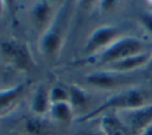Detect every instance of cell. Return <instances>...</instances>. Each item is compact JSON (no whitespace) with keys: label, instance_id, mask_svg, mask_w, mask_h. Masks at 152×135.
I'll return each instance as SVG.
<instances>
[{"label":"cell","instance_id":"obj_15","mask_svg":"<svg viewBox=\"0 0 152 135\" xmlns=\"http://www.w3.org/2000/svg\"><path fill=\"white\" fill-rule=\"evenodd\" d=\"M50 103H61V102H69V91L63 86L56 85L50 89Z\"/></svg>","mask_w":152,"mask_h":135},{"label":"cell","instance_id":"obj_20","mask_svg":"<svg viewBox=\"0 0 152 135\" xmlns=\"http://www.w3.org/2000/svg\"><path fill=\"white\" fill-rule=\"evenodd\" d=\"M146 72L147 73H152V52H151V57H150V60H148V63L146 64Z\"/></svg>","mask_w":152,"mask_h":135},{"label":"cell","instance_id":"obj_12","mask_svg":"<svg viewBox=\"0 0 152 135\" xmlns=\"http://www.w3.org/2000/svg\"><path fill=\"white\" fill-rule=\"evenodd\" d=\"M50 90L45 86V85H39L32 97V102H31V111L36 115V116H43L45 115L51 107L50 103V95H49Z\"/></svg>","mask_w":152,"mask_h":135},{"label":"cell","instance_id":"obj_11","mask_svg":"<svg viewBox=\"0 0 152 135\" xmlns=\"http://www.w3.org/2000/svg\"><path fill=\"white\" fill-rule=\"evenodd\" d=\"M100 129L104 135H132L115 112H107L100 118Z\"/></svg>","mask_w":152,"mask_h":135},{"label":"cell","instance_id":"obj_17","mask_svg":"<svg viewBox=\"0 0 152 135\" xmlns=\"http://www.w3.org/2000/svg\"><path fill=\"white\" fill-rule=\"evenodd\" d=\"M38 118H31L27 121L26 123V130L31 134V135H38L40 134L43 127H42V123L37 121Z\"/></svg>","mask_w":152,"mask_h":135},{"label":"cell","instance_id":"obj_2","mask_svg":"<svg viewBox=\"0 0 152 135\" xmlns=\"http://www.w3.org/2000/svg\"><path fill=\"white\" fill-rule=\"evenodd\" d=\"M147 96L146 92L141 89L138 88H129L127 90L120 91L118 94L112 95L108 97L103 103H101L99 107L93 109L91 111L82 115L77 122L78 123H87L100 115H104L109 111H121V110H128V109H134L142 107L146 103Z\"/></svg>","mask_w":152,"mask_h":135},{"label":"cell","instance_id":"obj_8","mask_svg":"<svg viewBox=\"0 0 152 135\" xmlns=\"http://www.w3.org/2000/svg\"><path fill=\"white\" fill-rule=\"evenodd\" d=\"M56 11H53V7L51 2L49 1H36L30 11L31 20L33 24V27L38 32H44L46 27L50 25Z\"/></svg>","mask_w":152,"mask_h":135},{"label":"cell","instance_id":"obj_4","mask_svg":"<svg viewBox=\"0 0 152 135\" xmlns=\"http://www.w3.org/2000/svg\"><path fill=\"white\" fill-rule=\"evenodd\" d=\"M0 51L4 58L17 70L27 71L34 66V60L26 43L18 40H5L0 44Z\"/></svg>","mask_w":152,"mask_h":135},{"label":"cell","instance_id":"obj_1","mask_svg":"<svg viewBox=\"0 0 152 135\" xmlns=\"http://www.w3.org/2000/svg\"><path fill=\"white\" fill-rule=\"evenodd\" d=\"M71 15H72V4L70 1L63 2L56 9V13L50 25L40 34L39 38L38 49L44 57L52 59L62 50L71 21Z\"/></svg>","mask_w":152,"mask_h":135},{"label":"cell","instance_id":"obj_21","mask_svg":"<svg viewBox=\"0 0 152 135\" xmlns=\"http://www.w3.org/2000/svg\"><path fill=\"white\" fill-rule=\"evenodd\" d=\"M139 135H152V124H150L147 128H145Z\"/></svg>","mask_w":152,"mask_h":135},{"label":"cell","instance_id":"obj_10","mask_svg":"<svg viewBox=\"0 0 152 135\" xmlns=\"http://www.w3.org/2000/svg\"><path fill=\"white\" fill-rule=\"evenodd\" d=\"M24 91H25L24 83H19L14 86L0 90V115H4L6 111L12 109L18 103Z\"/></svg>","mask_w":152,"mask_h":135},{"label":"cell","instance_id":"obj_22","mask_svg":"<svg viewBox=\"0 0 152 135\" xmlns=\"http://www.w3.org/2000/svg\"><path fill=\"white\" fill-rule=\"evenodd\" d=\"M5 2L4 1H1L0 0V19H1V17H2V14H4V11H5Z\"/></svg>","mask_w":152,"mask_h":135},{"label":"cell","instance_id":"obj_14","mask_svg":"<svg viewBox=\"0 0 152 135\" xmlns=\"http://www.w3.org/2000/svg\"><path fill=\"white\" fill-rule=\"evenodd\" d=\"M69 91V103L72 107L74 110L76 109H83L89 99V96L84 89L76 84H71L68 89Z\"/></svg>","mask_w":152,"mask_h":135},{"label":"cell","instance_id":"obj_19","mask_svg":"<svg viewBox=\"0 0 152 135\" xmlns=\"http://www.w3.org/2000/svg\"><path fill=\"white\" fill-rule=\"evenodd\" d=\"M80 135H104L102 133V130L99 128V130H93V131H86V133H81Z\"/></svg>","mask_w":152,"mask_h":135},{"label":"cell","instance_id":"obj_16","mask_svg":"<svg viewBox=\"0 0 152 135\" xmlns=\"http://www.w3.org/2000/svg\"><path fill=\"white\" fill-rule=\"evenodd\" d=\"M139 22L145 30L146 33H148L152 37V12H144L140 14Z\"/></svg>","mask_w":152,"mask_h":135},{"label":"cell","instance_id":"obj_13","mask_svg":"<svg viewBox=\"0 0 152 135\" xmlns=\"http://www.w3.org/2000/svg\"><path fill=\"white\" fill-rule=\"evenodd\" d=\"M49 112L52 120L62 123H70L72 120L74 109L69 102H61L51 104Z\"/></svg>","mask_w":152,"mask_h":135},{"label":"cell","instance_id":"obj_18","mask_svg":"<svg viewBox=\"0 0 152 135\" xmlns=\"http://www.w3.org/2000/svg\"><path fill=\"white\" fill-rule=\"evenodd\" d=\"M100 5V9L103 11V12H110L112 9L116 8V5H119L118 1H114V0H104V1H100L99 2Z\"/></svg>","mask_w":152,"mask_h":135},{"label":"cell","instance_id":"obj_6","mask_svg":"<svg viewBox=\"0 0 152 135\" xmlns=\"http://www.w3.org/2000/svg\"><path fill=\"white\" fill-rule=\"evenodd\" d=\"M115 114L132 135H139L145 128L152 124V103L134 109L115 111Z\"/></svg>","mask_w":152,"mask_h":135},{"label":"cell","instance_id":"obj_5","mask_svg":"<svg viewBox=\"0 0 152 135\" xmlns=\"http://www.w3.org/2000/svg\"><path fill=\"white\" fill-rule=\"evenodd\" d=\"M121 28L115 25H103L95 28L83 46V53L86 56H96L121 38Z\"/></svg>","mask_w":152,"mask_h":135},{"label":"cell","instance_id":"obj_7","mask_svg":"<svg viewBox=\"0 0 152 135\" xmlns=\"http://www.w3.org/2000/svg\"><path fill=\"white\" fill-rule=\"evenodd\" d=\"M84 79L89 85L94 88L110 90L126 84V82L128 81V77L124 73H119V72L106 69V70H97L89 73L84 77Z\"/></svg>","mask_w":152,"mask_h":135},{"label":"cell","instance_id":"obj_3","mask_svg":"<svg viewBox=\"0 0 152 135\" xmlns=\"http://www.w3.org/2000/svg\"><path fill=\"white\" fill-rule=\"evenodd\" d=\"M145 50V43L137 37H121L107 49L94 56V60L99 65H110L127 57L141 53Z\"/></svg>","mask_w":152,"mask_h":135},{"label":"cell","instance_id":"obj_9","mask_svg":"<svg viewBox=\"0 0 152 135\" xmlns=\"http://www.w3.org/2000/svg\"><path fill=\"white\" fill-rule=\"evenodd\" d=\"M151 52L152 51H144L141 53H138V54H134V56H131V57H127L122 60H119L116 63H113L110 65H107L106 69L110 70V71H115V72H119V73H126V72H129V71H133L138 68H141V66H146V64L148 63L150 60V57H151Z\"/></svg>","mask_w":152,"mask_h":135}]
</instances>
